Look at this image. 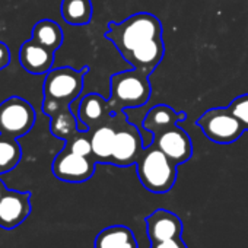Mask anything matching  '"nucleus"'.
I'll return each instance as SVG.
<instances>
[{
	"label": "nucleus",
	"mask_w": 248,
	"mask_h": 248,
	"mask_svg": "<svg viewBox=\"0 0 248 248\" xmlns=\"http://www.w3.org/2000/svg\"><path fill=\"white\" fill-rule=\"evenodd\" d=\"M62 18L64 22L73 27H83L92 19V2L91 0H62Z\"/></svg>",
	"instance_id": "nucleus-19"
},
{
	"label": "nucleus",
	"mask_w": 248,
	"mask_h": 248,
	"mask_svg": "<svg viewBox=\"0 0 248 248\" xmlns=\"http://www.w3.org/2000/svg\"><path fill=\"white\" fill-rule=\"evenodd\" d=\"M146 231L151 242L180 238L183 233V222L175 213L158 209L146 217Z\"/></svg>",
	"instance_id": "nucleus-13"
},
{
	"label": "nucleus",
	"mask_w": 248,
	"mask_h": 248,
	"mask_svg": "<svg viewBox=\"0 0 248 248\" xmlns=\"http://www.w3.org/2000/svg\"><path fill=\"white\" fill-rule=\"evenodd\" d=\"M196 126L202 129L204 136L217 145H231L236 142L245 132L241 121L229 108H212L203 112Z\"/></svg>",
	"instance_id": "nucleus-4"
},
{
	"label": "nucleus",
	"mask_w": 248,
	"mask_h": 248,
	"mask_svg": "<svg viewBox=\"0 0 248 248\" xmlns=\"http://www.w3.org/2000/svg\"><path fill=\"white\" fill-rule=\"evenodd\" d=\"M154 145L177 165L187 162L193 156L191 138L177 124L154 135Z\"/></svg>",
	"instance_id": "nucleus-9"
},
{
	"label": "nucleus",
	"mask_w": 248,
	"mask_h": 248,
	"mask_svg": "<svg viewBox=\"0 0 248 248\" xmlns=\"http://www.w3.org/2000/svg\"><path fill=\"white\" fill-rule=\"evenodd\" d=\"M32 40L53 51H57L63 44V31L56 21L41 19L34 25Z\"/></svg>",
	"instance_id": "nucleus-20"
},
{
	"label": "nucleus",
	"mask_w": 248,
	"mask_h": 248,
	"mask_svg": "<svg viewBox=\"0 0 248 248\" xmlns=\"http://www.w3.org/2000/svg\"><path fill=\"white\" fill-rule=\"evenodd\" d=\"M111 118L108 120V123L105 121V123L99 124L98 127L89 130L91 145H92V156L96 162H105V164L111 162L115 132H117V126L109 123Z\"/></svg>",
	"instance_id": "nucleus-16"
},
{
	"label": "nucleus",
	"mask_w": 248,
	"mask_h": 248,
	"mask_svg": "<svg viewBox=\"0 0 248 248\" xmlns=\"http://www.w3.org/2000/svg\"><path fill=\"white\" fill-rule=\"evenodd\" d=\"M111 96L108 99L111 115L123 112L127 108L145 105L151 98L149 76L132 69L111 76Z\"/></svg>",
	"instance_id": "nucleus-2"
},
{
	"label": "nucleus",
	"mask_w": 248,
	"mask_h": 248,
	"mask_svg": "<svg viewBox=\"0 0 248 248\" xmlns=\"http://www.w3.org/2000/svg\"><path fill=\"white\" fill-rule=\"evenodd\" d=\"M11 63V51L9 47L0 41V70L5 69Z\"/></svg>",
	"instance_id": "nucleus-25"
},
{
	"label": "nucleus",
	"mask_w": 248,
	"mask_h": 248,
	"mask_svg": "<svg viewBox=\"0 0 248 248\" xmlns=\"http://www.w3.org/2000/svg\"><path fill=\"white\" fill-rule=\"evenodd\" d=\"M187 114L184 111L177 112L170 105L159 104L148 111L143 118V127L152 135H156L171 126H175L180 121H184Z\"/></svg>",
	"instance_id": "nucleus-17"
},
{
	"label": "nucleus",
	"mask_w": 248,
	"mask_h": 248,
	"mask_svg": "<svg viewBox=\"0 0 248 248\" xmlns=\"http://www.w3.org/2000/svg\"><path fill=\"white\" fill-rule=\"evenodd\" d=\"M95 248H139L132 229L123 225H114L102 229L93 242Z\"/></svg>",
	"instance_id": "nucleus-18"
},
{
	"label": "nucleus",
	"mask_w": 248,
	"mask_h": 248,
	"mask_svg": "<svg viewBox=\"0 0 248 248\" xmlns=\"http://www.w3.org/2000/svg\"><path fill=\"white\" fill-rule=\"evenodd\" d=\"M6 191V188L3 187V184H2V181H0V199H2V196H3V193Z\"/></svg>",
	"instance_id": "nucleus-26"
},
{
	"label": "nucleus",
	"mask_w": 248,
	"mask_h": 248,
	"mask_svg": "<svg viewBox=\"0 0 248 248\" xmlns=\"http://www.w3.org/2000/svg\"><path fill=\"white\" fill-rule=\"evenodd\" d=\"M66 149L72 151L73 154L82 155V156H92V145H91V135L89 130H79L73 138H70L69 140H66Z\"/></svg>",
	"instance_id": "nucleus-22"
},
{
	"label": "nucleus",
	"mask_w": 248,
	"mask_h": 248,
	"mask_svg": "<svg viewBox=\"0 0 248 248\" xmlns=\"http://www.w3.org/2000/svg\"><path fill=\"white\" fill-rule=\"evenodd\" d=\"M78 117L85 129L91 130L108 121L112 115L109 111L108 101L105 98H102L99 93H88L79 104Z\"/></svg>",
	"instance_id": "nucleus-15"
},
{
	"label": "nucleus",
	"mask_w": 248,
	"mask_h": 248,
	"mask_svg": "<svg viewBox=\"0 0 248 248\" xmlns=\"http://www.w3.org/2000/svg\"><path fill=\"white\" fill-rule=\"evenodd\" d=\"M151 248H188V247L180 236V238H171V239H165V241L151 242Z\"/></svg>",
	"instance_id": "nucleus-24"
},
{
	"label": "nucleus",
	"mask_w": 248,
	"mask_h": 248,
	"mask_svg": "<svg viewBox=\"0 0 248 248\" xmlns=\"http://www.w3.org/2000/svg\"><path fill=\"white\" fill-rule=\"evenodd\" d=\"M22 158V149L16 139L0 135V174L12 171Z\"/></svg>",
	"instance_id": "nucleus-21"
},
{
	"label": "nucleus",
	"mask_w": 248,
	"mask_h": 248,
	"mask_svg": "<svg viewBox=\"0 0 248 248\" xmlns=\"http://www.w3.org/2000/svg\"><path fill=\"white\" fill-rule=\"evenodd\" d=\"M89 67L85 66L80 70L64 66L51 69L46 75L44 80V96L54 99L60 104L70 105L79 98L83 91V79Z\"/></svg>",
	"instance_id": "nucleus-5"
},
{
	"label": "nucleus",
	"mask_w": 248,
	"mask_h": 248,
	"mask_svg": "<svg viewBox=\"0 0 248 248\" xmlns=\"http://www.w3.org/2000/svg\"><path fill=\"white\" fill-rule=\"evenodd\" d=\"M31 213V193L6 190L0 199V228L14 229Z\"/></svg>",
	"instance_id": "nucleus-10"
},
{
	"label": "nucleus",
	"mask_w": 248,
	"mask_h": 248,
	"mask_svg": "<svg viewBox=\"0 0 248 248\" xmlns=\"http://www.w3.org/2000/svg\"><path fill=\"white\" fill-rule=\"evenodd\" d=\"M177 164H174L154 143L143 148L138 162V177L142 186L152 193H168L177 180Z\"/></svg>",
	"instance_id": "nucleus-3"
},
{
	"label": "nucleus",
	"mask_w": 248,
	"mask_h": 248,
	"mask_svg": "<svg viewBox=\"0 0 248 248\" xmlns=\"http://www.w3.org/2000/svg\"><path fill=\"white\" fill-rule=\"evenodd\" d=\"M43 112L50 117V132L56 138L62 140H69L79 132L78 118L72 112L70 105L60 104L44 96Z\"/></svg>",
	"instance_id": "nucleus-11"
},
{
	"label": "nucleus",
	"mask_w": 248,
	"mask_h": 248,
	"mask_svg": "<svg viewBox=\"0 0 248 248\" xmlns=\"http://www.w3.org/2000/svg\"><path fill=\"white\" fill-rule=\"evenodd\" d=\"M37 115L34 107L21 96H9L0 104V135L19 139L28 135Z\"/></svg>",
	"instance_id": "nucleus-6"
},
{
	"label": "nucleus",
	"mask_w": 248,
	"mask_h": 248,
	"mask_svg": "<svg viewBox=\"0 0 248 248\" xmlns=\"http://www.w3.org/2000/svg\"><path fill=\"white\" fill-rule=\"evenodd\" d=\"M228 108L241 121L244 129L248 130V93L239 95L235 99H232Z\"/></svg>",
	"instance_id": "nucleus-23"
},
{
	"label": "nucleus",
	"mask_w": 248,
	"mask_h": 248,
	"mask_svg": "<svg viewBox=\"0 0 248 248\" xmlns=\"http://www.w3.org/2000/svg\"><path fill=\"white\" fill-rule=\"evenodd\" d=\"M56 51L38 44L32 38L25 41L19 48V63L31 75H47L54 64Z\"/></svg>",
	"instance_id": "nucleus-12"
},
{
	"label": "nucleus",
	"mask_w": 248,
	"mask_h": 248,
	"mask_svg": "<svg viewBox=\"0 0 248 248\" xmlns=\"http://www.w3.org/2000/svg\"><path fill=\"white\" fill-rule=\"evenodd\" d=\"M142 151H143V140L139 130L133 124L127 123L123 117L120 124L117 126L112 156L109 164L115 167L136 165Z\"/></svg>",
	"instance_id": "nucleus-7"
},
{
	"label": "nucleus",
	"mask_w": 248,
	"mask_h": 248,
	"mask_svg": "<svg viewBox=\"0 0 248 248\" xmlns=\"http://www.w3.org/2000/svg\"><path fill=\"white\" fill-rule=\"evenodd\" d=\"M162 37L159 19L148 12L135 14L121 22H109L105 38L109 40L124 57L145 43Z\"/></svg>",
	"instance_id": "nucleus-1"
},
{
	"label": "nucleus",
	"mask_w": 248,
	"mask_h": 248,
	"mask_svg": "<svg viewBox=\"0 0 248 248\" xmlns=\"http://www.w3.org/2000/svg\"><path fill=\"white\" fill-rule=\"evenodd\" d=\"M95 164L96 161L93 158L82 156L63 148V151L59 152L54 158L51 171L54 177L60 181L79 184L88 181L93 175Z\"/></svg>",
	"instance_id": "nucleus-8"
},
{
	"label": "nucleus",
	"mask_w": 248,
	"mask_h": 248,
	"mask_svg": "<svg viewBox=\"0 0 248 248\" xmlns=\"http://www.w3.org/2000/svg\"><path fill=\"white\" fill-rule=\"evenodd\" d=\"M164 53H165L164 41H162V37H159L135 48L127 56H124V60L130 63L133 69L149 76L161 63Z\"/></svg>",
	"instance_id": "nucleus-14"
}]
</instances>
